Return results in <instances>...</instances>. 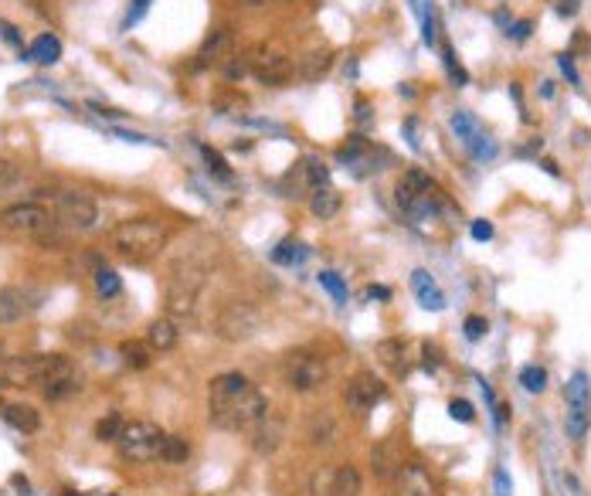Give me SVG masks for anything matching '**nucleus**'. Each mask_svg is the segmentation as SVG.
Listing matches in <instances>:
<instances>
[{
    "instance_id": "4c0bfd02",
    "label": "nucleus",
    "mask_w": 591,
    "mask_h": 496,
    "mask_svg": "<svg viewBox=\"0 0 591 496\" xmlns=\"http://www.w3.org/2000/svg\"><path fill=\"white\" fill-rule=\"evenodd\" d=\"M320 286L334 296L336 303H343V300H347V286H343V279H340L336 273H320Z\"/></svg>"
},
{
    "instance_id": "79ce46f5",
    "label": "nucleus",
    "mask_w": 591,
    "mask_h": 496,
    "mask_svg": "<svg viewBox=\"0 0 591 496\" xmlns=\"http://www.w3.org/2000/svg\"><path fill=\"white\" fill-rule=\"evenodd\" d=\"M448 415L456 418V422H465V425H469V422L476 418V412H473L469 401H452V405H448Z\"/></svg>"
},
{
    "instance_id": "f3484780",
    "label": "nucleus",
    "mask_w": 591,
    "mask_h": 496,
    "mask_svg": "<svg viewBox=\"0 0 591 496\" xmlns=\"http://www.w3.org/2000/svg\"><path fill=\"white\" fill-rule=\"evenodd\" d=\"M336 161L343 163L347 170H357V174H368L370 167L378 163V150L364 140V136H351L347 144L336 150Z\"/></svg>"
},
{
    "instance_id": "20e7f679",
    "label": "nucleus",
    "mask_w": 591,
    "mask_h": 496,
    "mask_svg": "<svg viewBox=\"0 0 591 496\" xmlns=\"http://www.w3.org/2000/svg\"><path fill=\"white\" fill-rule=\"evenodd\" d=\"M395 197H398V208L412 218V224L439 214V197H435V187H431L429 174H422L415 167L404 170V177H401L398 187H395Z\"/></svg>"
},
{
    "instance_id": "9d476101",
    "label": "nucleus",
    "mask_w": 591,
    "mask_h": 496,
    "mask_svg": "<svg viewBox=\"0 0 591 496\" xmlns=\"http://www.w3.org/2000/svg\"><path fill=\"white\" fill-rule=\"evenodd\" d=\"M55 222L68 231H92L99 222V208L89 194L62 191L55 194Z\"/></svg>"
},
{
    "instance_id": "c85d7f7f",
    "label": "nucleus",
    "mask_w": 591,
    "mask_h": 496,
    "mask_svg": "<svg viewBox=\"0 0 591 496\" xmlns=\"http://www.w3.org/2000/svg\"><path fill=\"white\" fill-rule=\"evenodd\" d=\"M187 456H191V446H187L184 435H167V439H163L161 463H187Z\"/></svg>"
},
{
    "instance_id": "5701e85b",
    "label": "nucleus",
    "mask_w": 591,
    "mask_h": 496,
    "mask_svg": "<svg viewBox=\"0 0 591 496\" xmlns=\"http://www.w3.org/2000/svg\"><path fill=\"white\" fill-rule=\"evenodd\" d=\"M4 422L11 425V429H17V432L31 435L41 429V415H38V408H31V405H4Z\"/></svg>"
},
{
    "instance_id": "864d4df0",
    "label": "nucleus",
    "mask_w": 591,
    "mask_h": 496,
    "mask_svg": "<svg viewBox=\"0 0 591 496\" xmlns=\"http://www.w3.org/2000/svg\"><path fill=\"white\" fill-rule=\"evenodd\" d=\"M68 496H75V493H68Z\"/></svg>"
},
{
    "instance_id": "423d86ee",
    "label": "nucleus",
    "mask_w": 591,
    "mask_h": 496,
    "mask_svg": "<svg viewBox=\"0 0 591 496\" xmlns=\"http://www.w3.org/2000/svg\"><path fill=\"white\" fill-rule=\"evenodd\" d=\"M564 429H568V439L571 442H585V435L591 429V385H588V374L578 370L571 374V381L564 387Z\"/></svg>"
},
{
    "instance_id": "a18cd8bd",
    "label": "nucleus",
    "mask_w": 591,
    "mask_h": 496,
    "mask_svg": "<svg viewBox=\"0 0 591 496\" xmlns=\"http://www.w3.org/2000/svg\"><path fill=\"white\" fill-rule=\"evenodd\" d=\"M133 4H136V7H129V14H126V28H129V24H136V21H140V17L146 14V7H150V0H133Z\"/></svg>"
},
{
    "instance_id": "393cba45",
    "label": "nucleus",
    "mask_w": 591,
    "mask_h": 496,
    "mask_svg": "<svg viewBox=\"0 0 591 496\" xmlns=\"http://www.w3.org/2000/svg\"><path fill=\"white\" fill-rule=\"evenodd\" d=\"M231 55V31H214L204 38V45L197 51V58L201 65H211V62H224Z\"/></svg>"
},
{
    "instance_id": "09e8293b",
    "label": "nucleus",
    "mask_w": 591,
    "mask_h": 496,
    "mask_svg": "<svg viewBox=\"0 0 591 496\" xmlns=\"http://www.w3.org/2000/svg\"><path fill=\"white\" fill-rule=\"evenodd\" d=\"M368 296H370V300H387V296H391V289H384V286H370V289H368Z\"/></svg>"
},
{
    "instance_id": "473e14b6",
    "label": "nucleus",
    "mask_w": 591,
    "mask_h": 496,
    "mask_svg": "<svg viewBox=\"0 0 591 496\" xmlns=\"http://www.w3.org/2000/svg\"><path fill=\"white\" fill-rule=\"evenodd\" d=\"M123 418L119 415H106V418H99L96 422V439L99 442H116L119 439V432H123Z\"/></svg>"
},
{
    "instance_id": "412c9836",
    "label": "nucleus",
    "mask_w": 591,
    "mask_h": 496,
    "mask_svg": "<svg viewBox=\"0 0 591 496\" xmlns=\"http://www.w3.org/2000/svg\"><path fill=\"white\" fill-rule=\"evenodd\" d=\"M412 289H415L418 303L425 306V309H442V306H446V292L439 289V283H435L425 269H415V273H412Z\"/></svg>"
},
{
    "instance_id": "f704fd0d",
    "label": "nucleus",
    "mask_w": 591,
    "mask_h": 496,
    "mask_svg": "<svg viewBox=\"0 0 591 496\" xmlns=\"http://www.w3.org/2000/svg\"><path fill=\"white\" fill-rule=\"evenodd\" d=\"M334 466H323V469H317L313 473V480H309V496H330V490H334Z\"/></svg>"
},
{
    "instance_id": "6e6552de",
    "label": "nucleus",
    "mask_w": 591,
    "mask_h": 496,
    "mask_svg": "<svg viewBox=\"0 0 591 496\" xmlns=\"http://www.w3.org/2000/svg\"><path fill=\"white\" fill-rule=\"evenodd\" d=\"M245 58H248V75H256L269 89H279V85H286L296 75L292 58L282 48H275V45H256Z\"/></svg>"
},
{
    "instance_id": "72a5a7b5",
    "label": "nucleus",
    "mask_w": 591,
    "mask_h": 496,
    "mask_svg": "<svg viewBox=\"0 0 591 496\" xmlns=\"http://www.w3.org/2000/svg\"><path fill=\"white\" fill-rule=\"evenodd\" d=\"M201 157H204L208 170L218 177V180H231V177H235V174H231V167L224 163V157L218 153V150H211V146H201Z\"/></svg>"
},
{
    "instance_id": "b1692460",
    "label": "nucleus",
    "mask_w": 591,
    "mask_h": 496,
    "mask_svg": "<svg viewBox=\"0 0 591 496\" xmlns=\"http://www.w3.org/2000/svg\"><path fill=\"white\" fill-rule=\"evenodd\" d=\"M340 204H343V197H340V191L330 187V184H326V187H317V191L309 194V211H313L317 218H323V222H326V218H336V214H340Z\"/></svg>"
},
{
    "instance_id": "cd10ccee",
    "label": "nucleus",
    "mask_w": 591,
    "mask_h": 496,
    "mask_svg": "<svg viewBox=\"0 0 591 496\" xmlns=\"http://www.w3.org/2000/svg\"><path fill=\"white\" fill-rule=\"evenodd\" d=\"M119 353H123V364L126 368H133V370H143V368H150V344H136V340H126L123 347H119Z\"/></svg>"
},
{
    "instance_id": "39448f33",
    "label": "nucleus",
    "mask_w": 591,
    "mask_h": 496,
    "mask_svg": "<svg viewBox=\"0 0 591 496\" xmlns=\"http://www.w3.org/2000/svg\"><path fill=\"white\" fill-rule=\"evenodd\" d=\"M163 439H167V432H161V425L140 418V422L123 425V432L116 439V448L126 463H153V459H161Z\"/></svg>"
},
{
    "instance_id": "c756f323",
    "label": "nucleus",
    "mask_w": 591,
    "mask_h": 496,
    "mask_svg": "<svg viewBox=\"0 0 591 496\" xmlns=\"http://www.w3.org/2000/svg\"><path fill=\"white\" fill-rule=\"evenodd\" d=\"M96 292L102 296V300H116L119 292H123V279L112 273V269H96Z\"/></svg>"
},
{
    "instance_id": "de8ad7c7",
    "label": "nucleus",
    "mask_w": 591,
    "mask_h": 496,
    "mask_svg": "<svg viewBox=\"0 0 591 496\" xmlns=\"http://www.w3.org/2000/svg\"><path fill=\"white\" fill-rule=\"evenodd\" d=\"M496 490H500V496H510V480H507V473H503V469L496 473Z\"/></svg>"
},
{
    "instance_id": "8fccbe9b",
    "label": "nucleus",
    "mask_w": 591,
    "mask_h": 496,
    "mask_svg": "<svg viewBox=\"0 0 591 496\" xmlns=\"http://www.w3.org/2000/svg\"><path fill=\"white\" fill-rule=\"evenodd\" d=\"M558 11H561V14H575L578 0H558Z\"/></svg>"
},
{
    "instance_id": "603ef678",
    "label": "nucleus",
    "mask_w": 591,
    "mask_h": 496,
    "mask_svg": "<svg viewBox=\"0 0 591 496\" xmlns=\"http://www.w3.org/2000/svg\"><path fill=\"white\" fill-rule=\"evenodd\" d=\"M0 412H4V381H0Z\"/></svg>"
},
{
    "instance_id": "4468645a",
    "label": "nucleus",
    "mask_w": 591,
    "mask_h": 496,
    "mask_svg": "<svg viewBox=\"0 0 591 496\" xmlns=\"http://www.w3.org/2000/svg\"><path fill=\"white\" fill-rule=\"evenodd\" d=\"M384 398V385L374 378V374H368V370H361L357 378H351L347 381V387H343V401H347V408L351 412H370L378 401Z\"/></svg>"
},
{
    "instance_id": "2f4dec72",
    "label": "nucleus",
    "mask_w": 591,
    "mask_h": 496,
    "mask_svg": "<svg viewBox=\"0 0 591 496\" xmlns=\"http://www.w3.org/2000/svg\"><path fill=\"white\" fill-rule=\"evenodd\" d=\"M520 385L527 387L530 395H541L543 387H547V370L537 368V364H527V368L520 370Z\"/></svg>"
},
{
    "instance_id": "ea45409f",
    "label": "nucleus",
    "mask_w": 591,
    "mask_h": 496,
    "mask_svg": "<svg viewBox=\"0 0 591 496\" xmlns=\"http://www.w3.org/2000/svg\"><path fill=\"white\" fill-rule=\"evenodd\" d=\"M334 422H330V418H326V422H317V425H313V429H309V439H313V446H330V442H334Z\"/></svg>"
},
{
    "instance_id": "0eeeda50",
    "label": "nucleus",
    "mask_w": 591,
    "mask_h": 496,
    "mask_svg": "<svg viewBox=\"0 0 591 496\" xmlns=\"http://www.w3.org/2000/svg\"><path fill=\"white\" fill-rule=\"evenodd\" d=\"M282 381L296 395H309L326 381V364L320 353L313 351H292L282 357Z\"/></svg>"
},
{
    "instance_id": "1a4fd4ad",
    "label": "nucleus",
    "mask_w": 591,
    "mask_h": 496,
    "mask_svg": "<svg viewBox=\"0 0 591 496\" xmlns=\"http://www.w3.org/2000/svg\"><path fill=\"white\" fill-rule=\"evenodd\" d=\"M214 330L218 336L224 340H231V344H241V340H252V336L262 330V313H258L252 303H224L222 313H218V320H214Z\"/></svg>"
},
{
    "instance_id": "c9c22d12",
    "label": "nucleus",
    "mask_w": 591,
    "mask_h": 496,
    "mask_svg": "<svg viewBox=\"0 0 591 496\" xmlns=\"http://www.w3.org/2000/svg\"><path fill=\"white\" fill-rule=\"evenodd\" d=\"M222 72L228 82H241L248 75V58H239V55H228L222 62Z\"/></svg>"
},
{
    "instance_id": "4be33fe9",
    "label": "nucleus",
    "mask_w": 591,
    "mask_h": 496,
    "mask_svg": "<svg viewBox=\"0 0 591 496\" xmlns=\"http://www.w3.org/2000/svg\"><path fill=\"white\" fill-rule=\"evenodd\" d=\"M292 177H300V187L309 194L317 191V187H326V184H330V170H326V163L317 161V157H306V161L296 163Z\"/></svg>"
},
{
    "instance_id": "a19ab883",
    "label": "nucleus",
    "mask_w": 591,
    "mask_h": 496,
    "mask_svg": "<svg viewBox=\"0 0 591 496\" xmlns=\"http://www.w3.org/2000/svg\"><path fill=\"white\" fill-rule=\"evenodd\" d=\"M17 180H21V167H17L14 161H4V157H0V191L14 187Z\"/></svg>"
},
{
    "instance_id": "a211bd4d",
    "label": "nucleus",
    "mask_w": 591,
    "mask_h": 496,
    "mask_svg": "<svg viewBox=\"0 0 591 496\" xmlns=\"http://www.w3.org/2000/svg\"><path fill=\"white\" fill-rule=\"evenodd\" d=\"M401 463H404V456H401L395 439H384V442H378V446L370 448V469H374L378 480H391L401 469Z\"/></svg>"
},
{
    "instance_id": "58836bf2",
    "label": "nucleus",
    "mask_w": 591,
    "mask_h": 496,
    "mask_svg": "<svg viewBox=\"0 0 591 496\" xmlns=\"http://www.w3.org/2000/svg\"><path fill=\"white\" fill-rule=\"evenodd\" d=\"M401 353H404V344H401V340H384V344H378V357H381L384 364H391V368H398Z\"/></svg>"
},
{
    "instance_id": "49530a36",
    "label": "nucleus",
    "mask_w": 591,
    "mask_h": 496,
    "mask_svg": "<svg viewBox=\"0 0 591 496\" xmlns=\"http://www.w3.org/2000/svg\"><path fill=\"white\" fill-rule=\"evenodd\" d=\"M425 368H439V347H431V344H425Z\"/></svg>"
},
{
    "instance_id": "f257e3e1",
    "label": "nucleus",
    "mask_w": 591,
    "mask_h": 496,
    "mask_svg": "<svg viewBox=\"0 0 591 496\" xmlns=\"http://www.w3.org/2000/svg\"><path fill=\"white\" fill-rule=\"evenodd\" d=\"M208 412L211 425H218L222 432H252V425L269 412V401L245 374L228 370L211 378Z\"/></svg>"
},
{
    "instance_id": "aec40b11",
    "label": "nucleus",
    "mask_w": 591,
    "mask_h": 496,
    "mask_svg": "<svg viewBox=\"0 0 591 496\" xmlns=\"http://www.w3.org/2000/svg\"><path fill=\"white\" fill-rule=\"evenodd\" d=\"M330 65H334V51L330 48H313L306 51L300 65H296V75L303 82H320L326 72H330Z\"/></svg>"
},
{
    "instance_id": "7ed1b4c3",
    "label": "nucleus",
    "mask_w": 591,
    "mask_h": 496,
    "mask_svg": "<svg viewBox=\"0 0 591 496\" xmlns=\"http://www.w3.org/2000/svg\"><path fill=\"white\" fill-rule=\"evenodd\" d=\"M58 228L55 211H48L38 201H21L0 211V235L17 241H45Z\"/></svg>"
},
{
    "instance_id": "e433bc0d",
    "label": "nucleus",
    "mask_w": 591,
    "mask_h": 496,
    "mask_svg": "<svg viewBox=\"0 0 591 496\" xmlns=\"http://www.w3.org/2000/svg\"><path fill=\"white\" fill-rule=\"evenodd\" d=\"M306 252H303V245H296V241H282L275 252H272V258L279 262V265H292V262H300Z\"/></svg>"
},
{
    "instance_id": "f8f14e48",
    "label": "nucleus",
    "mask_w": 591,
    "mask_h": 496,
    "mask_svg": "<svg viewBox=\"0 0 591 496\" xmlns=\"http://www.w3.org/2000/svg\"><path fill=\"white\" fill-rule=\"evenodd\" d=\"M391 496H439V486L422 463H401L391 476Z\"/></svg>"
},
{
    "instance_id": "dca6fc26",
    "label": "nucleus",
    "mask_w": 591,
    "mask_h": 496,
    "mask_svg": "<svg viewBox=\"0 0 591 496\" xmlns=\"http://www.w3.org/2000/svg\"><path fill=\"white\" fill-rule=\"evenodd\" d=\"M452 133L463 140V146L473 153V157H490V153H493L490 136L482 133L480 119H476L473 112H456V116H452Z\"/></svg>"
},
{
    "instance_id": "bb28decb",
    "label": "nucleus",
    "mask_w": 591,
    "mask_h": 496,
    "mask_svg": "<svg viewBox=\"0 0 591 496\" xmlns=\"http://www.w3.org/2000/svg\"><path fill=\"white\" fill-rule=\"evenodd\" d=\"M361 486H364V480H361V473L353 466H336L330 496H361Z\"/></svg>"
},
{
    "instance_id": "3c124183",
    "label": "nucleus",
    "mask_w": 591,
    "mask_h": 496,
    "mask_svg": "<svg viewBox=\"0 0 591 496\" xmlns=\"http://www.w3.org/2000/svg\"><path fill=\"white\" fill-rule=\"evenodd\" d=\"M241 7H265V4H279V0H235Z\"/></svg>"
},
{
    "instance_id": "f03ea898",
    "label": "nucleus",
    "mask_w": 591,
    "mask_h": 496,
    "mask_svg": "<svg viewBox=\"0 0 591 496\" xmlns=\"http://www.w3.org/2000/svg\"><path fill=\"white\" fill-rule=\"evenodd\" d=\"M170 241V228L161 218H126L112 228L109 245L116 256L126 262H150L167 248Z\"/></svg>"
},
{
    "instance_id": "9b49d317",
    "label": "nucleus",
    "mask_w": 591,
    "mask_h": 496,
    "mask_svg": "<svg viewBox=\"0 0 591 496\" xmlns=\"http://www.w3.org/2000/svg\"><path fill=\"white\" fill-rule=\"evenodd\" d=\"M48 353H28V357H4L0 361V381L4 387H31L45 381Z\"/></svg>"
},
{
    "instance_id": "7c9ffc66",
    "label": "nucleus",
    "mask_w": 591,
    "mask_h": 496,
    "mask_svg": "<svg viewBox=\"0 0 591 496\" xmlns=\"http://www.w3.org/2000/svg\"><path fill=\"white\" fill-rule=\"evenodd\" d=\"M41 391H45V398L48 401H65V398H72V395H79L82 391V378L75 374V378H65V381H55V385L41 387Z\"/></svg>"
},
{
    "instance_id": "2eb2a0df",
    "label": "nucleus",
    "mask_w": 591,
    "mask_h": 496,
    "mask_svg": "<svg viewBox=\"0 0 591 496\" xmlns=\"http://www.w3.org/2000/svg\"><path fill=\"white\" fill-rule=\"evenodd\" d=\"M282 439H286V418L279 412H265L252 425V448L258 456H275L279 446H282Z\"/></svg>"
},
{
    "instance_id": "6ab92c4d",
    "label": "nucleus",
    "mask_w": 591,
    "mask_h": 496,
    "mask_svg": "<svg viewBox=\"0 0 591 496\" xmlns=\"http://www.w3.org/2000/svg\"><path fill=\"white\" fill-rule=\"evenodd\" d=\"M177 340H180V323H174L170 317H161V320H153L146 326V344H150V351H174Z\"/></svg>"
},
{
    "instance_id": "ddd939ff",
    "label": "nucleus",
    "mask_w": 591,
    "mask_h": 496,
    "mask_svg": "<svg viewBox=\"0 0 591 496\" xmlns=\"http://www.w3.org/2000/svg\"><path fill=\"white\" fill-rule=\"evenodd\" d=\"M38 300H41V292H34V289L4 286L0 289V323L11 326V323H21L24 317H31L34 309L41 306Z\"/></svg>"
},
{
    "instance_id": "a878e982",
    "label": "nucleus",
    "mask_w": 591,
    "mask_h": 496,
    "mask_svg": "<svg viewBox=\"0 0 591 496\" xmlns=\"http://www.w3.org/2000/svg\"><path fill=\"white\" fill-rule=\"evenodd\" d=\"M28 58L38 65H55L62 58V41L55 34H41V38H34V45L28 48Z\"/></svg>"
},
{
    "instance_id": "c03bdc74",
    "label": "nucleus",
    "mask_w": 591,
    "mask_h": 496,
    "mask_svg": "<svg viewBox=\"0 0 591 496\" xmlns=\"http://www.w3.org/2000/svg\"><path fill=\"white\" fill-rule=\"evenodd\" d=\"M473 239H476V241H490V239H493V224H490V222H473Z\"/></svg>"
},
{
    "instance_id": "37998d69",
    "label": "nucleus",
    "mask_w": 591,
    "mask_h": 496,
    "mask_svg": "<svg viewBox=\"0 0 591 496\" xmlns=\"http://www.w3.org/2000/svg\"><path fill=\"white\" fill-rule=\"evenodd\" d=\"M486 330H490V323L482 320V317H469V320H465V336H469V340H480Z\"/></svg>"
}]
</instances>
